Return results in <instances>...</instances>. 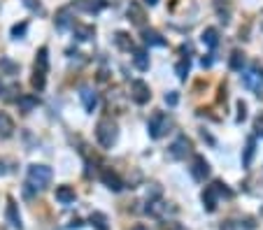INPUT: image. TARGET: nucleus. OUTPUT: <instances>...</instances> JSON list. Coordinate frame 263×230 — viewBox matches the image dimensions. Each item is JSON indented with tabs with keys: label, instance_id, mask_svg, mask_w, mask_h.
Wrapping results in <instances>:
<instances>
[{
	"label": "nucleus",
	"instance_id": "473e14b6",
	"mask_svg": "<svg viewBox=\"0 0 263 230\" xmlns=\"http://www.w3.org/2000/svg\"><path fill=\"white\" fill-rule=\"evenodd\" d=\"M26 33V23H17V26L12 28V35H14V38H19V35H23Z\"/></svg>",
	"mask_w": 263,
	"mask_h": 230
},
{
	"label": "nucleus",
	"instance_id": "20e7f679",
	"mask_svg": "<svg viewBox=\"0 0 263 230\" xmlns=\"http://www.w3.org/2000/svg\"><path fill=\"white\" fill-rule=\"evenodd\" d=\"M168 128H170V119L165 112H154V114L149 116L147 130H149V137H152V140H161V137L168 133Z\"/></svg>",
	"mask_w": 263,
	"mask_h": 230
},
{
	"label": "nucleus",
	"instance_id": "c85d7f7f",
	"mask_svg": "<svg viewBox=\"0 0 263 230\" xmlns=\"http://www.w3.org/2000/svg\"><path fill=\"white\" fill-rule=\"evenodd\" d=\"M0 68H3V70H7L10 75H14V72L19 70V65H17V63H12L10 58H0Z\"/></svg>",
	"mask_w": 263,
	"mask_h": 230
},
{
	"label": "nucleus",
	"instance_id": "423d86ee",
	"mask_svg": "<svg viewBox=\"0 0 263 230\" xmlns=\"http://www.w3.org/2000/svg\"><path fill=\"white\" fill-rule=\"evenodd\" d=\"M131 98L135 100L137 105L149 103V98H152L149 84H147V82H142V79H135V82H131Z\"/></svg>",
	"mask_w": 263,
	"mask_h": 230
},
{
	"label": "nucleus",
	"instance_id": "6ab92c4d",
	"mask_svg": "<svg viewBox=\"0 0 263 230\" xmlns=\"http://www.w3.org/2000/svg\"><path fill=\"white\" fill-rule=\"evenodd\" d=\"M142 38H144V44H149V47H165V40L156 30H144Z\"/></svg>",
	"mask_w": 263,
	"mask_h": 230
},
{
	"label": "nucleus",
	"instance_id": "ddd939ff",
	"mask_svg": "<svg viewBox=\"0 0 263 230\" xmlns=\"http://www.w3.org/2000/svg\"><path fill=\"white\" fill-rule=\"evenodd\" d=\"M17 105H19V110L21 112H33L35 107L40 105V100H38V95L35 93H23V95H19Z\"/></svg>",
	"mask_w": 263,
	"mask_h": 230
},
{
	"label": "nucleus",
	"instance_id": "9d476101",
	"mask_svg": "<svg viewBox=\"0 0 263 230\" xmlns=\"http://www.w3.org/2000/svg\"><path fill=\"white\" fill-rule=\"evenodd\" d=\"M144 212H147L149 216H154V219H163L165 214H168V203H163L159 198H156V200H149Z\"/></svg>",
	"mask_w": 263,
	"mask_h": 230
},
{
	"label": "nucleus",
	"instance_id": "c9c22d12",
	"mask_svg": "<svg viewBox=\"0 0 263 230\" xmlns=\"http://www.w3.org/2000/svg\"><path fill=\"white\" fill-rule=\"evenodd\" d=\"M133 230H149V228H144V225H135Z\"/></svg>",
	"mask_w": 263,
	"mask_h": 230
},
{
	"label": "nucleus",
	"instance_id": "c756f323",
	"mask_svg": "<svg viewBox=\"0 0 263 230\" xmlns=\"http://www.w3.org/2000/svg\"><path fill=\"white\" fill-rule=\"evenodd\" d=\"M177 100H180V95H177V91H170V93H165V105H170V107H175Z\"/></svg>",
	"mask_w": 263,
	"mask_h": 230
},
{
	"label": "nucleus",
	"instance_id": "2eb2a0df",
	"mask_svg": "<svg viewBox=\"0 0 263 230\" xmlns=\"http://www.w3.org/2000/svg\"><path fill=\"white\" fill-rule=\"evenodd\" d=\"M133 65L137 68L140 72H147L149 70V56L144 49H133Z\"/></svg>",
	"mask_w": 263,
	"mask_h": 230
},
{
	"label": "nucleus",
	"instance_id": "4468645a",
	"mask_svg": "<svg viewBox=\"0 0 263 230\" xmlns=\"http://www.w3.org/2000/svg\"><path fill=\"white\" fill-rule=\"evenodd\" d=\"M128 19H131L135 26H142L144 19H147V17H144V10L140 7V3H135V0L128 5Z\"/></svg>",
	"mask_w": 263,
	"mask_h": 230
},
{
	"label": "nucleus",
	"instance_id": "393cba45",
	"mask_svg": "<svg viewBox=\"0 0 263 230\" xmlns=\"http://www.w3.org/2000/svg\"><path fill=\"white\" fill-rule=\"evenodd\" d=\"M91 225H96L98 230H107V216L100 212H94L91 214Z\"/></svg>",
	"mask_w": 263,
	"mask_h": 230
},
{
	"label": "nucleus",
	"instance_id": "72a5a7b5",
	"mask_svg": "<svg viewBox=\"0 0 263 230\" xmlns=\"http://www.w3.org/2000/svg\"><path fill=\"white\" fill-rule=\"evenodd\" d=\"M212 65V58H203V68H210Z\"/></svg>",
	"mask_w": 263,
	"mask_h": 230
},
{
	"label": "nucleus",
	"instance_id": "e433bc0d",
	"mask_svg": "<svg viewBox=\"0 0 263 230\" xmlns=\"http://www.w3.org/2000/svg\"><path fill=\"white\" fill-rule=\"evenodd\" d=\"M0 175H5V168H3V163H0Z\"/></svg>",
	"mask_w": 263,
	"mask_h": 230
},
{
	"label": "nucleus",
	"instance_id": "a878e982",
	"mask_svg": "<svg viewBox=\"0 0 263 230\" xmlns=\"http://www.w3.org/2000/svg\"><path fill=\"white\" fill-rule=\"evenodd\" d=\"M114 44L119 47V49H128V51L133 49V42L128 40L126 33H116V35H114Z\"/></svg>",
	"mask_w": 263,
	"mask_h": 230
},
{
	"label": "nucleus",
	"instance_id": "7c9ffc66",
	"mask_svg": "<svg viewBox=\"0 0 263 230\" xmlns=\"http://www.w3.org/2000/svg\"><path fill=\"white\" fill-rule=\"evenodd\" d=\"M245 116H247V105L242 103H238V123H240V121H245Z\"/></svg>",
	"mask_w": 263,
	"mask_h": 230
},
{
	"label": "nucleus",
	"instance_id": "f3484780",
	"mask_svg": "<svg viewBox=\"0 0 263 230\" xmlns=\"http://www.w3.org/2000/svg\"><path fill=\"white\" fill-rule=\"evenodd\" d=\"M56 200H59L61 205L75 203V191H72L70 186H59V188H56Z\"/></svg>",
	"mask_w": 263,
	"mask_h": 230
},
{
	"label": "nucleus",
	"instance_id": "412c9836",
	"mask_svg": "<svg viewBox=\"0 0 263 230\" xmlns=\"http://www.w3.org/2000/svg\"><path fill=\"white\" fill-rule=\"evenodd\" d=\"M12 130H14V123H12V119L7 114H3V112H0V137H10Z\"/></svg>",
	"mask_w": 263,
	"mask_h": 230
},
{
	"label": "nucleus",
	"instance_id": "2f4dec72",
	"mask_svg": "<svg viewBox=\"0 0 263 230\" xmlns=\"http://www.w3.org/2000/svg\"><path fill=\"white\" fill-rule=\"evenodd\" d=\"M254 130H256V135L263 137V114L256 116V123H254Z\"/></svg>",
	"mask_w": 263,
	"mask_h": 230
},
{
	"label": "nucleus",
	"instance_id": "9b49d317",
	"mask_svg": "<svg viewBox=\"0 0 263 230\" xmlns=\"http://www.w3.org/2000/svg\"><path fill=\"white\" fill-rule=\"evenodd\" d=\"M79 98H82L84 110H86V112H94L96 110V105H98V95H96L94 88H82V91H79Z\"/></svg>",
	"mask_w": 263,
	"mask_h": 230
},
{
	"label": "nucleus",
	"instance_id": "cd10ccee",
	"mask_svg": "<svg viewBox=\"0 0 263 230\" xmlns=\"http://www.w3.org/2000/svg\"><path fill=\"white\" fill-rule=\"evenodd\" d=\"M47 72H42V70H35V75H33V86L38 88V91H42L44 88V84H47Z\"/></svg>",
	"mask_w": 263,
	"mask_h": 230
},
{
	"label": "nucleus",
	"instance_id": "4be33fe9",
	"mask_svg": "<svg viewBox=\"0 0 263 230\" xmlns=\"http://www.w3.org/2000/svg\"><path fill=\"white\" fill-rule=\"evenodd\" d=\"M96 35L94 26H75V38L77 40H91Z\"/></svg>",
	"mask_w": 263,
	"mask_h": 230
},
{
	"label": "nucleus",
	"instance_id": "f8f14e48",
	"mask_svg": "<svg viewBox=\"0 0 263 230\" xmlns=\"http://www.w3.org/2000/svg\"><path fill=\"white\" fill-rule=\"evenodd\" d=\"M100 179H103V184L107 188H110V191H121V188H124V181L119 179V177L114 175V172H110V170H103V175H100Z\"/></svg>",
	"mask_w": 263,
	"mask_h": 230
},
{
	"label": "nucleus",
	"instance_id": "b1692460",
	"mask_svg": "<svg viewBox=\"0 0 263 230\" xmlns=\"http://www.w3.org/2000/svg\"><path fill=\"white\" fill-rule=\"evenodd\" d=\"M189 70H191V60H189V58H182L180 63H177V68H175V72H177L180 79H187Z\"/></svg>",
	"mask_w": 263,
	"mask_h": 230
},
{
	"label": "nucleus",
	"instance_id": "6e6552de",
	"mask_svg": "<svg viewBox=\"0 0 263 230\" xmlns=\"http://www.w3.org/2000/svg\"><path fill=\"white\" fill-rule=\"evenodd\" d=\"M189 153H191V142H189L187 137L182 135V137H177L175 142H172V147H170V158H187Z\"/></svg>",
	"mask_w": 263,
	"mask_h": 230
},
{
	"label": "nucleus",
	"instance_id": "f03ea898",
	"mask_svg": "<svg viewBox=\"0 0 263 230\" xmlns=\"http://www.w3.org/2000/svg\"><path fill=\"white\" fill-rule=\"evenodd\" d=\"M51 177H54L51 168H47V165H31V168H28V186L42 191V188L49 186Z\"/></svg>",
	"mask_w": 263,
	"mask_h": 230
},
{
	"label": "nucleus",
	"instance_id": "f704fd0d",
	"mask_svg": "<svg viewBox=\"0 0 263 230\" xmlns=\"http://www.w3.org/2000/svg\"><path fill=\"white\" fill-rule=\"evenodd\" d=\"M159 0H144V5H156Z\"/></svg>",
	"mask_w": 263,
	"mask_h": 230
},
{
	"label": "nucleus",
	"instance_id": "1a4fd4ad",
	"mask_svg": "<svg viewBox=\"0 0 263 230\" xmlns=\"http://www.w3.org/2000/svg\"><path fill=\"white\" fill-rule=\"evenodd\" d=\"M5 216H7V223H10L12 228H17V230H21V228H23V223H21V214H19V207H17V203H14L12 198L7 200Z\"/></svg>",
	"mask_w": 263,
	"mask_h": 230
},
{
	"label": "nucleus",
	"instance_id": "a211bd4d",
	"mask_svg": "<svg viewBox=\"0 0 263 230\" xmlns=\"http://www.w3.org/2000/svg\"><path fill=\"white\" fill-rule=\"evenodd\" d=\"M203 44L205 47H210V49H214L217 44H219V33H217V28H205L203 30Z\"/></svg>",
	"mask_w": 263,
	"mask_h": 230
},
{
	"label": "nucleus",
	"instance_id": "4c0bfd02",
	"mask_svg": "<svg viewBox=\"0 0 263 230\" xmlns=\"http://www.w3.org/2000/svg\"><path fill=\"white\" fill-rule=\"evenodd\" d=\"M0 93H3V82H0Z\"/></svg>",
	"mask_w": 263,
	"mask_h": 230
},
{
	"label": "nucleus",
	"instance_id": "aec40b11",
	"mask_svg": "<svg viewBox=\"0 0 263 230\" xmlns=\"http://www.w3.org/2000/svg\"><path fill=\"white\" fill-rule=\"evenodd\" d=\"M245 63H247V58H245V54L242 51H233L230 54V70H236V72H242V68H245Z\"/></svg>",
	"mask_w": 263,
	"mask_h": 230
},
{
	"label": "nucleus",
	"instance_id": "39448f33",
	"mask_svg": "<svg viewBox=\"0 0 263 230\" xmlns=\"http://www.w3.org/2000/svg\"><path fill=\"white\" fill-rule=\"evenodd\" d=\"M242 84H245V88L254 91V93L261 98L263 95V68L252 65L247 72H242Z\"/></svg>",
	"mask_w": 263,
	"mask_h": 230
},
{
	"label": "nucleus",
	"instance_id": "bb28decb",
	"mask_svg": "<svg viewBox=\"0 0 263 230\" xmlns=\"http://www.w3.org/2000/svg\"><path fill=\"white\" fill-rule=\"evenodd\" d=\"M68 26H70V14H68V10H61L59 17H56V28H59V30H66Z\"/></svg>",
	"mask_w": 263,
	"mask_h": 230
},
{
	"label": "nucleus",
	"instance_id": "5701e85b",
	"mask_svg": "<svg viewBox=\"0 0 263 230\" xmlns=\"http://www.w3.org/2000/svg\"><path fill=\"white\" fill-rule=\"evenodd\" d=\"M35 70H42V72L49 70V58H47V49H44V47L38 51V58H35Z\"/></svg>",
	"mask_w": 263,
	"mask_h": 230
},
{
	"label": "nucleus",
	"instance_id": "f257e3e1",
	"mask_svg": "<svg viewBox=\"0 0 263 230\" xmlns=\"http://www.w3.org/2000/svg\"><path fill=\"white\" fill-rule=\"evenodd\" d=\"M119 137V130H116V123L112 119H100L98 126H96V140L103 149H112Z\"/></svg>",
	"mask_w": 263,
	"mask_h": 230
},
{
	"label": "nucleus",
	"instance_id": "0eeeda50",
	"mask_svg": "<svg viewBox=\"0 0 263 230\" xmlns=\"http://www.w3.org/2000/svg\"><path fill=\"white\" fill-rule=\"evenodd\" d=\"M191 177L196 181H205L210 177V163L205 160V156L196 153L193 156V163H191Z\"/></svg>",
	"mask_w": 263,
	"mask_h": 230
},
{
	"label": "nucleus",
	"instance_id": "dca6fc26",
	"mask_svg": "<svg viewBox=\"0 0 263 230\" xmlns=\"http://www.w3.org/2000/svg\"><path fill=\"white\" fill-rule=\"evenodd\" d=\"M254 153H256V140L249 137V140H247V147H245V153H242V165H245V168H252Z\"/></svg>",
	"mask_w": 263,
	"mask_h": 230
},
{
	"label": "nucleus",
	"instance_id": "7ed1b4c3",
	"mask_svg": "<svg viewBox=\"0 0 263 230\" xmlns=\"http://www.w3.org/2000/svg\"><path fill=\"white\" fill-rule=\"evenodd\" d=\"M219 195L230 198V188H226V184H221V181H214L212 186H208L203 191V205H205L208 212H214V209H217V200H219Z\"/></svg>",
	"mask_w": 263,
	"mask_h": 230
}]
</instances>
